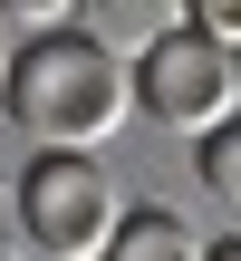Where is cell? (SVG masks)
Here are the masks:
<instances>
[{
    "instance_id": "1",
    "label": "cell",
    "mask_w": 241,
    "mask_h": 261,
    "mask_svg": "<svg viewBox=\"0 0 241 261\" xmlns=\"http://www.w3.org/2000/svg\"><path fill=\"white\" fill-rule=\"evenodd\" d=\"M0 107L39 155H87L135 116V68L87 19H68V29H39V39L10 48V97Z\"/></svg>"
},
{
    "instance_id": "2",
    "label": "cell",
    "mask_w": 241,
    "mask_h": 261,
    "mask_svg": "<svg viewBox=\"0 0 241 261\" xmlns=\"http://www.w3.org/2000/svg\"><path fill=\"white\" fill-rule=\"evenodd\" d=\"M135 107L164 126V136H222L241 116V58L232 48H213L193 19H174V29H155L145 39V58H135Z\"/></svg>"
},
{
    "instance_id": "3",
    "label": "cell",
    "mask_w": 241,
    "mask_h": 261,
    "mask_svg": "<svg viewBox=\"0 0 241 261\" xmlns=\"http://www.w3.org/2000/svg\"><path fill=\"white\" fill-rule=\"evenodd\" d=\"M116 223H126V203L97 155H29L19 165V242L39 261H106Z\"/></svg>"
},
{
    "instance_id": "4",
    "label": "cell",
    "mask_w": 241,
    "mask_h": 261,
    "mask_svg": "<svg viewBox=\"0 0 241 261\" xmlns=\"http://www.w3.org/2000/svg\"><path fill=\"white\" fill-rule=\"evenodd\" d=\"M106 261H203V232H193L174 203H135V213L116 223Z\"/></svg>"
},
{
    "instance_id": "5",
    "label": "cell",
    "mask_w": 241,
    "mask_h": 261,
    "mask_svg": "<svg viewBox=\"0 0 241 261\" xmlns=\"http://www.w3.org/2000/svg\"><path fill=\"white\" fill-rule=\"evenodd\" d=\"M193 174H203V194H213L222 213H241V116L222 126V136H203V145H193Z\"/></svg>"
},
{
    "instance_id": "6",
    "label": "cell",
    "mask_w": 241,
    "mask_h": 261,
    "mask_svg": "<svg viewBox=\"0 0 241 261\" xmlns=\"http://www.w3.org/2000/svg\"><path fill=\"white\" fill-rule=\"evenodd\" d=\"M193 29H203L213 48H232V58H241V0H193Z\"/></svg>"
},
{
    "instance_id": "7",
    "label": "cell",
    "mask_w": 241,
    "mask_h": 261,
    "mask_svg": "<svg viewBox=\"0 0 241 261\" xmlns=\"http://www.w3.org/2000/svg\"><path fill=\"white\" fill-rule=\"evenodd\" d=\"M203 261H241V232H232V242H203Z\"/></svg>"
},
{
    "instance_id": "8",
    "label": "cell",
    "mask_w": 241,
    "mask_h": 261,
    "mask_svg": "<svg viewBox=\"0 0 241 261\" xmlns=\"http://www.w3.org/2000/svg\"><path fill=\"white\" fill-rule=\"evenodd\" d=\"M0 261H19V232H0Z\"/></svg>"
},
{
    "instance_id": "9",
    "label": "cell",
    "mask_w": 241,
    "mask_h": 261,
    "mask_svg": "<svg viewBox=\"0 0 241 261\" xmlns=\"http://www.w3.org/2000/svg\"><path fill=\"white\" fill-rule=\"evenodd\" d=\"M0 97H10V48H0Z\"/></svg>"
}]
</instances>
